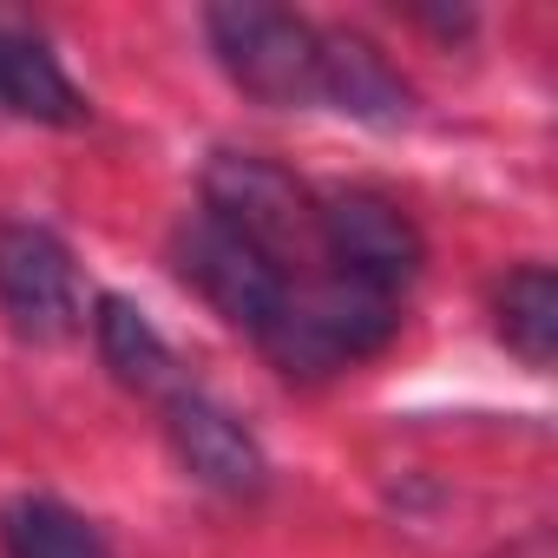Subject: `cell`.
<instances>
[{"label":"cell","mask_w":558,"mask_h":558,"mask_svg":"<svg viewBox=\"0 0 558 558\" xmlns=\"http://www.w3.org/2000/svg\"><path fill=\"white\" fill-rule=\"evenodd\" d=\"M204 217H217L230 236H243L269 263H283L296 283L323 276V256H316V191L296 184L283 165H269L256 151H217L210 171H204Z\"/></svg>","instance_id":"obj_1"},{"label":"cell","mask_w":558,"mask_h":558,"mask_svg":"<svg viewBox=\"0 0 558 558\" xmlns=\"http://www.w3.org/2000/svg\"><path fill=\"white\" fill-rule=\"evenodd\" d=\"M395 329H401V303H388L375 290H355L342 276H310V283L290 290V310L263 336V349L283 375L316 381V375H336L349 362L381 355L395 342Z\"/></svg>","instance_id":"obj_2"},{"label":"cell","mask_w":558,"mask_h":558,"mask_svg":"<svg viewBox=\"0 0 558 558\" xmlns=\"http://www.w3.org/2000/svg\"><path fill=\"white\" fill-rule=\"evenodd\" d=\"M316 256H323V276H342L355 290L401 303L427 263V243L395 197L368 184H329L316 191Z\"/></svg>","instance_id":"obj_3"},{"label":"cell","mask_w":558,"mask_h":558,"mask_svg":"<svg viewBox=\"0 0 558 558\" xmlns=\"http://www.w3.org/2000/svg\"><path fill=\"white\" fill-rule=\"evenodd\" d=\"M204 34H210L217 66L256 106H276V112L323 106V53H316V27L303 14L236 0V8H210L204 14Z\"/></svg>","instance_id":"obj_4"},{"label":"cell","mask_w":558,"mask_h":558,"mask_svg":"<svg viewBox=\"0 0 558 558\" xmlns=\"http://www.w3.org/2000/svg\"><path fill=\"white\" fill-rule=\"evenodd\" d=\"M171 256H178V276H184V283H191L230 329H243V336L263 342L276 323H283L296 276H290L283 263H269L263 250H250L243 236H230L217 217H204V210L184 217Z\"/></svg>","instance_id":"obj_5"},{"label":"cell","mask_w":558,"mask_h":558,"mask_svg":"<svg viewBox=\"0 0 558 558\" xmlns=\"http://www.w3.org/2000/svg\"><path fill=\"white\" fill-rule=\"evenodd\" d=\"M0 310L27 342H66L80 329V269L53 230L0 223Z\"/></svg>","instance_id":"obj_6"},{"label":"cell","mask_w":558,"mask_h":558,"mask_svg":"<svg viewBox=\"0 0 558 558\" xmlns=\"http://www.w3.org/2000/svg\"><path fill=\"white\" fill-rule=\"evenodd\" d=\"M165 427H171L178 460H184L204 486H217V493H230V499H256V493L269 486V460H263L256 434H250L230 408H217L210 395L171 388V395H165Z\"/></svg>","instance_id":"obj_7"},{"label":"cell","mask_w":558,"mask_h":558,"mask_svg":"<svg viewBox=\"0 0 558 558\" xmlns=\"http://www.w3.org/2000/svg\"><path fill=\"white\" fill-rule=\"evenodd\" d=\"M316 53H323V106H336L362 125H401L414 112V86L388 66V53L368 34L316 27Z\"/></svg>","instance_id":"obj_8"},{"label":"cell","mask_w":558,"mask_h":558,"mask_svg":"<svg viewBox=\"0 0 558 558\" xmlns=\"http://www.w3.org/2000/svg\"><path fill=\"white\" fill-rule=\"evenodd\" d=\"M0 112L34 125H86V93L47 53V40L21 34L14 21H0Z\"/></svg>","instance_id":"obj_9"},{"label":"cell","mask_w":558,"mask_h":558,"mask_svg":"<svg viewBox=\"0 0 558 558\" xmlns=\"http://www.w3.org/2000/svg\"><path fill=\"white\" fill-rule=\"evenodd\" d=\"M93 342H99V362H106L125 388H138V395H158V401H165L171 388H184L171 342L151 329V316H145L138 303L99 296V303H93Z\"/></svg>","instance_id":"obj_10"},{"label":"cell","mask_w":558,"mask_h":558,"mask_svg":"<svg viewBox=\"0 0 558 558\" xmlns=\"http://www.w3.org/2000/svg\"><path fill=\"white\" fill-rule=\"evenodd\" d=\"M0 551L8 558H112L99 525H86L73 506L47 493H21L0 506Z\"/></svg>","instance_id":"obj_11"},{"label":"cell","mask_w":558,"mask_h":558,"mask_svg":"<svg viewBox=\"0 0 558 558\" xmlns=\"http://www.w3.org/2000/svg\"><path fill=\"white\" fill-rule=\"evenodd\" d=\"M499 342L525 362V368H551L558 355V276L545 263H519L499 283Z\"/></svg>","instance_id":"obj_12"}]
</instances>
